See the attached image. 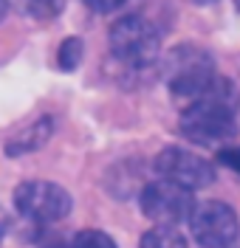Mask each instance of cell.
<instances>
[{"instance_id":"2e32d148","label":"cell","mask_w":240,"mask_h":248,"mask_svg":"<svg viewBox=\"0 0 240 248\" xmlns=\"http://www.w3.org/2000/svg\"><path fill=\"white\" fill-rule=\"evenodd\" d=\"M6 6H9V3H6V0H0V17L6 15Z\"/></svg>"},{"instance_id":"4fadbf2b","label":"cell","mask_w":240,"mask_h":248,"mask_svg":"<svg viewBox=\"0 0 240 248\" xmlns=\"http://www.w3.org/2000/svg\"><path fill=\"white\" fill-rule=\"evenodd\" d=\"M218 161L229 167L232 172H238L240 175V147H224L221 153H218Z\"/></svg>"},{"instance_id":"7c38bea8","label":"cell","mask_w":240,"mask_h":248,"mask_svg":"<svg viewBox=\"0 0 240 248\" xmlns=\"http://www.w3.org/2000/svg\"><path fill=\"white\" fill-rule=\"evenodd\" d=\"M68 248H116L111 234L96 232V229H85V232H77L71 237V246Z\"/></svg>"},{"instance_id":"3957f363","label":"cell","mask_w":240,"mask_h":248,"mask_svg":"<svg viewBox=\"0 0 240 248\" xmlns=\"http://www.w3.org/2000/svg\"><path fill=\"white\" fill-rule=\"evenodd\" d=\"M164 77H167V85H170L173 96L192 102L201 93L209 91V85L218 79V71H215V62L204 48L178 46L167 54Z\"/></svg>"},{"instance_id":"8992f818","label":"cell","mask_w":240,"mask_h":248,"mask_svg":"<svg viewBox=\"0 0 240 248\" xmlns=\"http://www.w3.org/2000/svg\"><path fill=\"white\" fill-rule=\"evenodd\" d=\"M139 206H142V215L156 220L159 226H178V223L190 220L192 209H195V198H192V189L161 178L142 189Z\"/></svg>"},{"instance_id":"6da1fadb","label":"cell","mask_w":240,"mask_h":248,"mask_svg":"<svg viewBox=\"0 0 240 248\" xmlns=\"http://www.w3.org/2000/svg\"><path fill=\"white\" fill-rule=\"evenodd\" d=\"M181 133L201 147H221L238 133V93L229 79L218 77L207 93L192 99L181 113Z\"/></svg>"},{"instance_id":"9c48e42d","label":"cell","mask_w":240,"mask_h":248,"mask_svg":"<svg viewBox=\"0 0 240 248\" xmlns=\"http://www.w3.org/2000/svg\"><path fill=\"white\" fill-rule=\"evenodd\" d=\"M139 248H190V246H187V237L178 232L176 226H156V229L142 234Z\"/></svg>"},{"instance_id":"e0dca14e","label":"cell","mask_w":240,"mask_h":248,"mask_svg":"<svg viewBox=\"0 0 240 248\" xmlns=\"http://www.w3.org/2000/svg\"><path fill=\"white\" fill-rule=\"evenodd\" d=\"M235 6H238V12H240V0H235Z\"/></svg>"},{"instance_id":"ac0fdd59","label":"cell","mask_w":240,"mask_h":248,"mask_svg":"<svg viewBox=\"0 0 240 248\" xmlns=\"http://www.w3.org/2000/svg\"><path fill=\"white\" fill-rule=\"evenodd\" d=\"M0 237H3V234H0Z\"/></svg>"},{"instance_id":"7a4b0ae2","label":"cell","mask_w":240,"mask_h":248,"mask_svg":"<svg viewBox=\"0 0 240 248\" xmlns=\"http://www.w3.org/2000/svg\"><path fill=\"white\" fill-rule=\"evenodd\" d=\"M161 34L142 15H125L111 26V54L128 74H144L159 60Z\"/></svg>"},{"instance_id":"52a82bcc","label":"cell","mask_w":240,"mask_h":248,"mask_svg":"<svg viewBox=\"0 0 240 248\" xmlns=\"http://www.w3.org/2000/svg\"><path fill=\"white\" fill-rule=\"evenodd\" d=\"M153 170L164 181H173L187 189H204L215 181V164L184 147H164L153 161Z\"/></svg>"},{"instance_id":"30bf717a","label":"cell","mask_w":240,"mask_h":248,"mask_svg":"<svg viewBox=\"0 0 240 248\" xmlns=\"http://www.w3.org/2000/svg\"><path fill=\"white\" fill-rule=\"evenodd\" d=\"M82 57H85L82 40L80 37H68V40H63V46L57 51V65H60L63 71H74V68L82 65Z\"/></svg>"},{"instance_id":"8fae6325","label":"cell","mask_w":240,"mask_h":248,"mask_svg":"<svg viewBox=\"0 0 240 248\" xmlns=\"http://www.w3.org/2000/svg\"><path fill=\"white\" fill-rule=\"evenodd\" d=\"M15 6L23 12V15L46 20V17H54V15L63 12L65 0H15Z\"/></svg>"},{"instance_id":"277c9868","label":"cell","mask_w":240,"mask_h":248,"mask_svg":"<svg viewBox=\"0 0 240 248\" xmlns=\"http://www.w3.org/2000/svg\"><path fill=\"white\" fill-rule=\"evenodd\" d=\"M190 232L204 248H226L240 240V220L235 209L224 201L195 203L190 215Z\"/></svg>"},{"instance_id":"5bb4252c","label":"cell","mask_w":240,"mask_h":248,"mask_svg":"<svg viewBox=\"0 0 240 248\" xmlns=\"http://www.w3.org/2000/svg\"><path fill=\"white\" fill-rule=\"evenodd\" d=\"M85 3H88V9L96 12V15H111L116 9H122L128 0H85Z\"/></svg>"},{"instance_id":"5b68a950","label":"cell","mask_w":240,"mask_h":248,"mask_svg":"<svg viewBox=\"0 0 240 248\" xmlns=\"http://www.w3.org/2000/svg\"><path fill=\"white\" fill-rule=\"evenodd\" d=\"M15 209L34 223H60L71 215V195L51 181H26L15 189Z\"/></svg>"},{"instance_id":"9a60e30c","label":"cell","mask_w":240,"mask_h":248,"mask_svg":"<svg viewBox=\"0 0 240 248\" xmlns=\"http://www.w3.org/2000/svg\"><path fill=\"white\" fill-rule=\"evenodd\" d=\"M190 3H195V6H212V3H218V0H190Z\"/></svg>"},{"instance_id":"ba28073f","label":"cell","mask_w":240,"mask_h":248,"mask_svg":"<svg viewBox=\"0 0 240 248\" xmlns=\"http://www.w3.org/2000/svg\"><path fill=\"white\" fill-rule=\"evenodd\" d=\"M51 133H54V122H51L48 116H43V119H37V122H32V124H26L15 139L6 141V155H9V158H17V155L34 153V150L46 147V141L51 139Z\"/></svg>"}]
</instances>
